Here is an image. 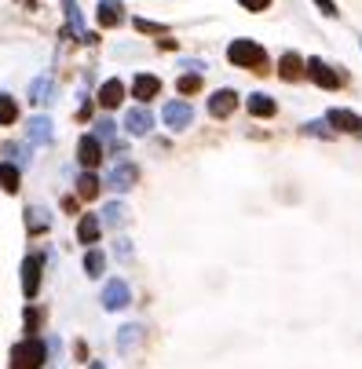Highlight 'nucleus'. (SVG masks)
I'll return each mask as SVG.
<instances>
[{
	"mask_svg": "<svg viewBox=\"0 0 362 369\" xmlns=\"http://www.w3.org/2000/svg\"><path fill=\"white\" fill-rule=\"evenodd\" d=\"M227 62L238 70H249V74H267L271 70V59H267V48L260 45V40L252 37H238L227 45Z\"/></svg>",
	"mask_w": 362,
	"mask_h": 369,
	"instance_id": "nucleus-1",
	"label": "nucleus"
},
{
	"mask_svg": "<svg viewBox=\"0 0 362 369\" xmlns=\"http://www.w3.org/2000/svg\"><path fill=\"white\" fill-rule=\"evenodd\" d=\"M45 362H48V351L37 336H23L11 347V369H45Z\"/></svg>",
	"mask_w": 362,
	"mask_h": 369,
	"instance_id": "nucleus-2",
	"label": "nucleus"
},
{
	"mask_svg": "<svg viewBox=\"0 0 362 369\" xmlns=\"http://www.w3.org/2000/svg\"><path fill=\"white\" fill-rule=\"evenodd\" d=\"M139 176H143V172H139V165L124 158V161H114V168L106 172L103 187H106V190H114L117 198H121V194H129V190H132V187L139 183Z\"/></svg>",
	"mask_w": 362,
	"mask_h": 369,
	"instance_id": "nucleus-3",
	"label": "nucleus"
},
{
	"mask_svg": "<svg viewBox=\"0 0 362 369\" xmlns=\"http://www.w3.org/2000/svg\"><path fill=\"white\" fill-rule=\"evenodd\" d=\"M161 121H165V128L168 132H187L190 124H194V106H190L187 99H168L165 106H161Z\"/></svg>",
	"mask_w": 362,
	"mask_h": 369,
	"instance_id": "nucleus-4",
	"label": "nucleus"
},
{
	"mask_svg": "<svg viewBox=\"0 0 362 369\" xmlns=\"http://www.w3.org/2000/svg\"><path fill=\"white\" fill-rule=\"evenodd\" d=\"M304 77H311L318 88H326V92H337L340 84H344V74H337V66H329L322 59H304Z\"/></svg>",
	"mask_w": 362,
	"mask_h": 369,
	"instance_id": "nucleus-5",
	"label": "nucleus"
},
{
	"mask_svg": "<svg viewBox=\"0 0 362 369\" xmlns=\"http://www.w3.org/2000/svg\"><path fill=\"white\" fill-rule=\"evenodd\" d=\"M62 8H66V30L74 33L77 45H88V48L99 45V33L84 26V15H81V4H77V0H62Z\"/></svg>",
	"mask_w": 362,
	"mask_h": 369,
	"instance_id": "nucleus-6",
	"label": "nucleus"
},
{
	"mask_svg": "<svg viewBox=\"0 0 362 369\" xmlns=\"http://www.w3.org/2000/svg\"><path fill=\"white\" fill-rule=\"evenodd\" d=\"M99 300H103L106 311H124V308H132V286L124 278H110L103 286V296Z\"/></svg>",
	"mask_w": 362,
	"mask_h": 369,
	"instance_id": "nucleus-7",
	"label": "nucleus"
},
{
	"mask_svg": "<svg viewBox=\"0 0 362 369\" xmlns=\"http://www.w3.org/2000/svg\"><path fill=\"white\" fill-rule=\"evenodd\" d=\"M161 88H165V81H161L158 74H151V70H139V74L132 77V84H129L132 99H139L143 106H151V99H158Z\"/></svg>",
	"mask_w": 362,
	"mask_h": 369,
	"instance_id": "nucleus-8",
	"label": "nucleus"
},
{
	"mask_svg": "<svg viewBox=\"0 0 362 369\" xmlns=\"http://www.w3.org/2000/svg\"><path fill=\"white\" fill-rule=\"evenodd\" d=\"M26 99H30V106H52V102L59 99L55 77H52V74H37V77L30 81V88H26Z\"/></svg>",
	"mask_w": 362,
	"mask_h": 369,
	"instance_id": "nucleus-9",
	"label": "nucleus"
},
{
	"mask_svg": "<svg viewBox=\"0 0 362 369\" xmlns=\"http://www.w3.org/2000/svg\"><path fill=\"white\" fill-rule=\"evenodd\" d=\"M124 132H129V136H151L154 132V114H151V106H143V102H136L132 106V110H124Z\"/></svg>",
	"mask_w": 362,
	"mask_h": 369,
	"instance_id": "nucleus-10",
	"label": "nucleus"
},
{
	"mask_svg": "<svg viewBox=\"0 0 362 369\" xmlns=\"http://www.w3.org/2000/svg\"><path fill=\"white\" fill-rule=\"evenodd\" d=\"M234 106H238V92H234V88H216V92L209 95L205 110H209L212 121H227L234 114Z\"/></svg>",
	"mask_w": 362,
	"mask_h": 369,
	"instance_id": "nucleus-11",
	"label": "nucleus"
},
{
	"mask_svg": "<svg viewBox=\"0 0 362 369\" xmlns=\"http://www.w3.org/2000/svg\"><path fill=\"white\" fill-rule=\"evenodd\" d=\"M40 278H45V259L30 252V256L23 259V296H26V300H37Z\"/></svg>",
	"mask_w": 362,
	"mask_h": 369,
	"instance_id": "nucleus-12",
	"label": "nucleus"
},
{
	"mask_svg": "<svg viewBox=\"0 0 362 369\" xmlns=\"http://www.w3.org/2000/svg\"><path fill=\"white\" fill-rule=\"evenodd\" d=\"M124 0H99L95 4V26L99 30H117L124 23Z\"/></svg>",
	"mask_w": 362,
	"mask_h": 369,
	"instance_id": "nucleus-13",
	"label": "nucleus"
},
{
	"mask_svg": "<svg viewBox=\"0 0 362 369\" xmlns=\"http://www.w3.org/2000/svg\"><path fill=\"white\" fill-rule=\"evenodd\" d=\"M26 143L30 146H52L55 143V124H52V117H45V114L30 117L26 121Z\"/></svg>",
	"mask_w": 362,
	"mask_h": 369,
	"instance_id": "nucleus-14",
	"label": "nucleus"
},
{
	"mask_svg": "<svg viewBox=\"0 0 362 369\" xmlns=\"http://www.w3.org/2000/svg\"><path fill=\"white\" fill-rule=\"evenodd\" d=\"M124 95H129V88H124L121 77H106V81L99 84V92H95V99H99L103 110H117V106L124 102Z\"/></svg>",
	"mask_w": 362,
	"mask_h": 369,
	"instance_id": "nucleus-15",
	"label": "nucleus"
},
{
	"mask_svg": "<svg viewBox=\"0 0 362 369\" xmlns=\"http://www.w3.org/2000/svg\"><path fill=\"white\" fill-rule=\"evenodd\" d=\"M77 161H81V168H92L95 172V165L103 161V143L95 136H81L77 139Z\"/></svg>",
	"mask_w": 362,
	"mask_h": 369,
	"instance_id": "nucleus-16",
	"label": "nucleus"
},
{
	"mask_svg": "<svg viewBox=\"0 0 362 369\" xmlns=\"http://www.w3.org/2000/svg\"><path fill=\"white\" fill-rule=\"evenodd\" d=\"M30 158H33V146H30L26 139H23V143H18V139H8L4 146H0V161H11L15 168H26Z\"/></svg>",
	"mask_w": 362,
	"mask_h": 369,
	"instance_id": "nucleus-17",
	"label": "nucleus"
},
{
	"mask_svg": "<svg viewBox=\"0 0 362 369\" xmlns=\"http://www.w3.org/2000/svg\"><path fill=\"white\" fill-rule=\"evenodd\" d=\"M326 124H333L337 132L362 136V117H358V114H351V110H340V106H333V110L326 114Z\"/></svg>",
	"mask_w": 362,
	"mask_h": 369,
	"instance_id": "nucleus-18",
	"label": "nucleus"
},
{
	"mask_svg": "<svg viewBox=\"0 0 362 369\" xmlns=\"http://www.w3.org/2000/svg\"><path fill=\"white\" fill-rule=\"evenodd\" d=\"M26 230H30V238L48 234L52 230V212L45 205H26Z\"/></svg>",
	"mask_w": 362,
	"mask_h": 369,
	"instance_id": "nucleus-19",
	"label": "nucleus"
},
{
	"mask_svg": "<svg viewBox=\"0 0 362 369\" xmlns=\"http://www.w3.org/2000/svg\"><path fill=\"white\" fill-rule=\"evenodd\" d=\"M74 187H77V198H81V201H95L99 194H103V180L95 176L92 168H81V176H77Z\"/></svg>",
	"mask_w": 362,
	"mask_h": 369,
	"instance_id": "nucleus-20",
	"label": "nucleus"
},
{
	"mask_svg": "<svg viewBox=\"0 0 362 369\" xmlns=\"http://www.w3.org/2000/svg\"><path fill=\"white\" fill-rule=\"evenodd\" d=\"M99 234H103V223H99V216H92V212H84L81 220H77V242L81 245H95L99 242Z\"/></svg>",
	"mask_w": 362,
	"mask_h": 369,
	"instance_id": "nucleus-21",
	"label": "nucleus"
},
{
	"mask_svg": "<svg viewBox=\"0 0 362 369\" xmlns=\"http://www.w3.org/2000/svg\"><path fill=\"white\" fill-rule=\"evenodd\" d=\"M99 223L110 227V230H117V227L129 223V209H124V201H106L103 212H99Z\"/></svg>",
	"mask_w": 362,
	"mask_h": 369,
	"instance_id": "nucleus-22",
	"label": "nucleus"
},
{
	"mask_svg": "<svg viewBox=\"0 0 362 369\" xmlns=\"http://www.w3.org/2000/svg\"><path fill=\"white\" fill-rule=\"evenodd\" d=\"M245 106H249L252 117H274V114H279V102H274L267 92H252V95L245 99Z\"/></svg>",
	"mask_w": 362,
	"mask_h": 369,
	"instance_id": "nucleus-23",
	"label": "nucleus"
},
{
	"mask_svg": "<svg viewBox=\"0 0 362 369\" xmlns=\"http://www.w3.org/2000/svg\"><path fill=\"white\" fill-rule=\"evenodd\" d=\"M143 325H124V329H117V355H132L136 344H143Z\"/></svg>",
	"mask_w": 362,
	"mask_h": 369,
	"instance_id": "nucleus-24",
	"label": "nucleus"
},
{
	"mask_svg": "<svg viewBox=\"0 0 362 369\" xmlns=\"http://www.w3.org/2000/svg\"><path fill=\"white\" fill-rule=\"evenodd\" d=\"M279 77H282V81H300V77H304V59L296 55V52H286V55L279 59Z\"/></svg>",
	"mask_w": 362,
	"mask_h": 369,
	"instance_id": "nucleus-25",
	"label": "nucleus"
},
{
	"mask_svg": "<svg viewBox=\"0 0 362 369\" xmlns=\"http://www.w3.org/2000/svg\"><path fill=\"white\" fill-rule=\"evenodd\" d=\"M0 187H4V194H18L23 190V168H15L11 161H0Z\"/></svg>",
	"mask_w": 362,
	"mask_h": 369,
	"instance_id": "nucleus-26",
	"label": "nucleus"
},
{
	"mask_svg": "<svg viewBox=\"0 0 362 369\" xmlns=\"http://www.w3.org/2000/svg\"><path fill=\"white\" fill-rule=\"evenodd\" d=\"M132 30L143 33V37H168V33H173V30H168V23H154V18H143V15L132 18Z\"/></svg>",
	"mask_w": 362,
	"mask_h": 369,
	"instance_id": "nucleus-27",
	"label": "nucleus"
},
{
	"mask_svg": "<svg viewBox=\"0 0 362 369\" xmlns=\"http://www.w3.org/2000/svg\"><path fill=\"white\" fill-rule=\"evenodd\" d=\"M84 274H88V278H103L106 274V252L103 249H88V252H84Z\"/></svg>",
	"mask_w": 362,
	"mask_h": 369,
	"instance_id": "nucleus-28",
	"label": "nucleus"
},
{
	"mask_svg": "<svg viewBox=\"0 0 362 369\" xmlns=\"http://www.w3.org/2000/svg\"><path fill=\"white\" fill-rule=\"evenodd\" d=\"M8 124H18V102L11 92H0V128Z\"/></svg>",
	"mask_w": 362,
	"mask_h": 369,
	"instance_id": "nucleus-29",
	"label": "nucleus"
},
{
	"mask_svg": "<svg viewBox=\"0 0 362 369\" xmlns=\"http://www.w3.org/2000/svg\"><path fill=\"white\" fill-rule=\"evenodd\" d=\"M205 88V74H183V77H176V92L180 95H198Z\"/></svg>",
	"mask_w": 362,
	"mask_h": 369,
	"instance_id": "nucleus-30",
	"label": "nucleus"
},
{
	"mask_svg": "<svg viewBox=\"0 0 362 369\" xmlns=\"http://www.w3.org/2000/svg\"><path fill=\"white\" fill-rule=\"evenodd\" d=\"M92 136H95V139H114V136H117V124H114V117H99Z\"/></svg>",
	"mask_w": 362,
	"mask_h": 369,
	"instance_id": "nucleus-31",
	"label": "nucleus"
},
{
	"mask_svg": "<svg viewBox=\"0 0 362 369\" xmlns=\"http://www.w3.org/2000/svg\"><path fill=\"white\" fill-rule=\"evenodd\" d=\"M23 322H26V336H37V325H40V311H37V308H26Z\"/></svg>",
	"mask_w": 362,
	"mask_h": 369,
	"instance_id": "nucleus-32",
	"label": "nucleus"
},
{
	"mask_svg": "<svg viewBox=\"0 0 362 369\" xmlns=\"http://www.w3.org/2000/svg\"><path fill=\"white\" fill-rule=\"evenodd\" d=\"M176 66H183L187 74H205V70H209V62H202V59H180Z\"/></svg>",
	"mask_w": 362,
	"mask_h": 369,
	"instance_id": "nucleus-33",
	"label": "nucleus"
},
{
	"mask_svg": "<svg viewBox=\"0 0 362 369\" xmlns=\"http://www.w3.org/2000/svg\"><path fill=\"white\" fill-rule=\"evenodd\" d=\"M238 4H242L245 11H252V15H260V11L271 8V0H238Z\"/></svg>",
	"mask_w": 362,
	"mask_h": 369,
	"instance_id": "nucleus-34",
	"label": "nucleus"
},
{
	"mask_svg": "<svg viewBox=\"0 0 362 369\" xmlns=\"http://www.w3.org/2000/svg\"><path fill=\"white\" fill-rule=\"evenodd\" d=\"M315 8L322 11L326 18H337V15H340V11H337V0H315Z\"/></svg>",
	"mask_w": 362,
	"mask_h": 369,
	"instance_id": "nucleus-35",
	"label": "nucleus"
},
{
	"mask_svg": "<svg viewBox=\"0 0 362 369\" xmlns=\"http://www.w3.org/2000/svg\"><path fill=\"white\" fill-rule=\"evenodd\" d=\"M121 259H132V242H124V238H121V242H117V249H114Z\"/></svg>",
	"mask_w": 362,
	"mask_h": 369,
	"instance_id": "nucleus-36",
	"label": "nucleus"
},
{
	"mask_svg": "<svg viewBox=\"0 0 362 369\" xmlns=\"http://www.w3.org/2000/svg\"><path fill=\"white\" fill-rule=\"evenodd\" d=\"M304 132H311V136H329L322 121H311V124H304Z\"/></svg>",
	"mask_w": 362,
	"mask_h": 369,
	"instance_id": "nucleus-37",
	"label": "nucleus"
},
{
	"mask_svg": "<svg viewBox=\"0 0 362 369\" xmlns=\"http://www.w3.org/2000/svg\"><path fill=\"white\" fill-rule=\"evenodd\" d=\"M88 369H106V365L103 362H88Z\"/></svg>",
	"mask_w": 362,
	"mask_h": 369,
	"instance_id": "nucleus-38",
	"label": "nucleus"
},
{
	"mask_svg": "<svg viewBox=\"0 0 362 369\" xmlns=\"http://www.w3.org/2000/svg\"><path fill=\"white\" fill-rule=\"evenodd\" d=\"M358 45H362V40H358Z\"/></svg>",
	"mask_w": 362,
	"mask_h": 369,
	"instance_id": "nucleus-39",
	"label": "nucleus"
}]
</instances>
